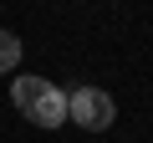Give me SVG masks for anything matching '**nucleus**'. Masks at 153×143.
<instances>
[{"instance_id": "nucleus-1", "label": "nucleus", "mask_w": 153, "mask_h": 143, "mask_svg": "<svg viewBox=\"0 0 153 143\" xmlns=\"http://www.w3.org/2000/svg\"><path fill=\"white\" fill-rule=\"evenodd\" d=\"M66 118L76 128H87V133H107L112 118H117V102L102 87H76V92H66Z\"/></svg>"}, {"instance_id": "nucleus-2", "label": "nucleus", "mask_w": 153, "mask_h": 143, "mask_svg": "<svg viewBox=\"0 0 153 143\" xmlns=\"http://www.w3.org/2000/svg\"><path fill=\"white\" fill-rule=\"evenodd\" d=\"M26 118H31L36 128H61V123H66V92H61V87H51V92H46Z\"/></svg>"}, {"instance_id": "nucleus-3", "label": "nucleus", "mask_w": 153, "mask_h": 143, "mask_svg": "<svg viewBox=\"0 0 153 143\" xmlns=\"http://www.w3.org/2000/svg\"><path fill=\"white\" fill-rule=\"evenodd\" d=\"M16 61H21V36L0 31V77H10V72H16Z\"/></svg>"}]
</instances>
